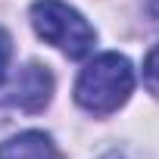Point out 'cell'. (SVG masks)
Returning <instances> with one entry per match:
<instances>
[{"instance_id": "7a4b0ae2", "label": "cell", "mask_w": 159, "mask_h": 159, "mask_svg": "<svg viewBox=\"0 0 159 159\" xmlns=\"http://www.w3.org/2000/svg\"><path fill=\"white\" fill-rule=\"evenodd\" d=\"M31 22L34 31L53 44L56 50H62L69 59H84L94 50V28L81 19V13L72 10L62 0H38L31 7Z\"/></svg>"}, {"instance_id": "277c9868", "label": "cell", "mask_w": 159, "mask_h": 159, "mask_svg": "<svg viewBox=\"0 0 159 159\" xmlns=\"http://www.w3.org/2000/svg\"><path fill=\"white\" fill-rule=\"evenodd\" d=\"M0 159H62L53 137L44 131H22L0 143Z\"/></svg>"}, {"instance_id": "5b68a950", "label": "cell", "mask_w": 159, "mask_h": 159, "mask_svg": "<svg viewBox=\"0 0 159 159\" xmlns=\"http://www.w3.org/2000/svg\"><path fill=\"white\" fill-rule=\"evenodd\" d=\"M143 78H147V88L153 94H159V44L150 50V56L143 62Z\"/></svg>"}, {"instance_id": "8992f818", "label": "cell", "mask_w": 159, "mask_h": 159, "mask_svg": "<svg viewBox=\"0 0 159 159\" xmlns=\"http://www.w3.org/2000/svg\"><path fill=\"white\" fill-rule=\"evenodd\" d=\"M13 59V38L7 34V28H0V84L7 81V69Z\"/></svg>"}, {"instance_id": "3957f363", "label": "cell", "mask_w": 159, "mask_h": 159, "mask_svg": "<svg viewBox=\"0 0 159 159\" xmlns=\"http://www.w3.org/2000/svg\"><path fill=\"white\" fill-rule=\"evenodd\" d=\"M50 91H53V78H50V72H47V69H41V66H28V69L19 75V81H16V88H13V97H10V100H13L16 106H22V109L34 112V109L47 106Z\"/></svg>"}, {"instance_id": "6da1fadb", "label": "cell", "mask_w": 159, "mask_h": 159, "mask_svg": "<svg viewBox=\"0 0 159 159\" xmlns=\"http://www.w3.org/2000/svg\"><path fill=\"white\" fill-rule=\"evenodd\" d=\"M131 88H134L131 62L119 53H103L78 75L75 100L81 109H88L94 116H109L128 100Z\"/></svg>"}, {"instance_id": "52a82bcc", "label": "cell", "mask_w": 159, "mask_h": 159, "mask_svg": "<svg viewBox=\"0 0 159 159\" xmlns=\"http://www.w3.org/2000/svg\"><path fill=\"white\" fill-rule=\"evenodd\" d=\"M103 159H128V156H122V153H106Z\"/></svg>"}]
</instances>
